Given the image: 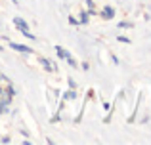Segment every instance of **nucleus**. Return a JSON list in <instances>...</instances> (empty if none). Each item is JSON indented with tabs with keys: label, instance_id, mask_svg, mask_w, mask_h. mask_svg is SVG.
<instances>
[{
	"label": "nucleus",
	"instance_id": "nucleus-1",
	"mask_svg": "<svg viewBox=\"0 0 151 145\" xmlns=\"http://www.w3.org/2000/svg\"><path fill=\"white\" fill-rule=\"evenodd\" d=\"M10 48L12 50H17V52H23V54H31V48H29V46H21V44H15V42H12Z\"/></svg>",
	"mask_w": 151,
	"mask_h": 145
},
{
	"label": "nucleus",
	"instance_id": "nucleus-2",
	"mask_svg": "<svg viewBox=\"0 0 151 145\" xmlns=\"http://www.w3.org/2000/svg\"><path fill=\"white\" fill-rule=\"evenodd\" d=\"M14 25H15V27H17V29H19V31H27V29H29V25H27V23H25V21H23V19H21V17H14Z\"/></svg>",
	"mask_w": 151,
	"mask_h": 145
},
{
	"label": "nucleus",
	"instance_id": "nucleus-3",
	"mask_svg": "<svg viewBox=\"0 0 151 145\" xmlns=\"http://www.w3.org/2000/svg\"><path fill=\"white\" fill-rule=\"evenodd\" d=\"M103 17H105V19H111V17H113V15H115V10H113V8H111V6H105V10H103Z\"/></svg>",
	"mask_w": 151,
	"mask_h": 145
},
{
	"label": "nucleus",
	"instance_id": "nucleus-4",
	"mask_svg": "<svg viewBox=\"0 0 151 145\" xmlns=\"http://www.w3.org/2000/svg\"><path fill=\"white\" fill-rule=\"evenodd\" d=\"M40 63H42V67H44L46 71H52V63H50V59H46V57H42V59H40Z\"/></svg>",
	"mask_w": 151,
	"mask_h": 145
},
{
	"label": "nucleus",
	"instance_id": "nucleus-5",
	"mask_svg": "<svg viewBox=\"0 0 151 145\" xmlns=\"http://www.w3.org/2000/svg\"><path fill=\"white\" fill-rule=\"evenodd\" d=\"M21 33H23V34H25V36H27V38H29V40H35V36H33V34H31V33H29V31H21Z\"/></svg>",
	"mask_w": 151,
	"mask_h": 145
},
{
	"label": "nucleus",
	"instance_id": "nucleus-6",
	"mask_svg": "<svg viewBox=\"0 0 151 145\" xmlns=\"http://www.w3.org/2000/svg\"><path fill=\"white\" fill-rule=\"evenodd\" d=\"M119 42H124V44H128L130 38H128V36H119Z\"/></svg>",
	"mask_w": 151,
	"mask_h": 145
},
{
	"label": "nucleus",
	"instance_id": "nucleus-7",
	"mask_svg": "<svg viewBox=\"0 0 151 145\" xmlns=\"http://www.w3.org/2000/svg\"><path fill=\"white\" fill-rule=\"evenodd\" d=\"M81 23H88V14H82V17H81Z\"/></svg>",
	"mask_w": 151,
	"mask_h": 145
},
{
	"label": "nucleus",
	"instance_id": "nucleus-8",
	"mask_svg": "<svg viewBox=\"0 0 151 145\" xmlns=\"http://www.w3.org/2000/svg\"><path fill=\"white\" fill-rule=\"evenodd\" d=\"M4 109H6V103H4V101L0 99V115H2V113H4Z\"/></svg>",
	"mask_w": 151,
	"mask_h": 145
},
{
	"label": "nucleus",
	"instance_id": "nucleus-9",
	"mask_svg": "<svg viewBox=\"0 0 151 145\" xmlns=\"http://www.w3.org/2000/svg\"><path fill=\"white\" fill-rule=\"evenodd\" d=\"M71 97H75V92H67L65 94V99H71Z\"/></svg>",
	"mask_w": 151,
	"mask_h": 145
},
{
	"label": "nucleus",
	"instance_id": "nucleus-10",
	"mask_svg": "<svg viewBox=\"0 0 151 145\" xmlns=\"http://www.w3.org/2000/svg\"><path fill=\"white\" fill-rule=\"evenodd\" d=\"M119 27H132V23H128V21H124V23H119Z\"/></svg>",
	"mask_w": 151,
	"mask_h": 145
},
{
	"label": "nucleus",
	"instance_id": "nucleus-11",
	"mask_svg": "<svg viewBox=\"0 0 151 145\" xmlns=\"http://www.w3.org/2000/svg\"><path fill=\"white\" fill-rule=\"evenodd\" d=\"M0 50H2V46H0Z\"/></svg>",
	"mask_w": 151,
	"mask_h": 145
}]
</instances>
